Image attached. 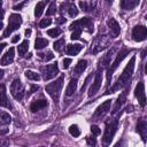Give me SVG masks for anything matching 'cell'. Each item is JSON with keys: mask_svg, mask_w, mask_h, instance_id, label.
I'll list each match as a JSON object with an SVG mask.
<instances>
[{"mask_svg": "<svg viewBox=\"0 0 147 147\" xmlns=\"http://www.w3.org/2000/svg\"><path fill=\"white\" fill-rule=\"evenodd\" d=\"M134 62H136V56H132L131 60L129 61V63L125 65L124 70L122 71L121 76L117 78V80L114 84V86L110 90H108L106 93H113V92H115L117 90H121V88L125 87L130 83V79H131L132 74H133V70H134Z\"/></svg>", "mask_w": 147, "mask_h": 147, "instance_id": "cell-1", "label": "cell"}, {"mask_svg": "<svg viewBox=\"0 0 147 147\" xmlns=\"http://www.w3.org/2000/svg\"><path fill=\"white\" fill-rule=\"evenodd\" d=\"M117 126H118V119L116 117H113V118H109L106 121L105 133L102 137V146L103 147H108L110 145V142L113 141V138L117 131Z\"/></svg>", "mask_w": 147, "mask_h": 147, "instance_id": "cell-2", "label": "cell"}, {"mask_svg": "<svg viewBox=\"0 0 147 147\" xmlns=\"http://www.w3.org/2000/svg\"><path fill=\"white\" fill-rule=\"evenodd\" d=\"M63 82H64V77H63V76H60L56 80H54V82L47 84L46 87H45L47 94H48L55 102H57L59 99H60V94H61V90H62V86H63Z\"/></svg>", "mask_w": 147, "mask_h": 147, "instance_id": "cell-3", "label": "cell"}, {"mask_svg": "<svg viewBox=\"0 0 147 147\" xmlns=\"http://www.w3.org/2000/svg\"><path fill=\"white\" fill-rule=\"evenodd\" d=\"M130 53V49H122L117 55H116V57H115V60L110 63V67L108 68V70H107V83L109 84L110 83V80H111V76H113V74H114V71L117 69V67L119 65V63L126 57V55Z\"/></svg>", "mask_w": 147, "mask_h": 147, "instance_id": "cell-4", "label": "cell"}, {"mask_svg": "<svg viewBox=\"0 0 147 147\" xmlns=\"http://www.w3.org/2000/svg\"><path fill=\"white\" fill-rule=\"evenodd\" d=\"M22 24V16L18 14H11L9 16V21H8V26L6 28L5 32H3V38L9 37L15 30H17Z\"/></svg>", "mask_w": 147, "mask_h": 147, "instance_id": "cell-5", "label": "cell"}, {"mask_svg": "<svg viewBox=\"0 0 147 147\" xmlns=\"http://www.w3.org/2000/svg\"><path fill=\"white\" fill-rule=\"evenodd\" d=\"M69 29L70 30H76V29L83 30V29H86L87 32L91 33V32H93V21L90 17H83V18H80V20L75 21L74 23H71L70 26H69Z\"/></svg>", "mask_w": 147, "mask_h": 147, "instance_id": "cell-6", "label": "cell"}, {"mask_svg": "<svg viewBox=\"0 0 147 147\" xmlns=\"http://www.w3.org/2000/svg\"><path fill=\"white\" fill-rule=\"evenodd\" d=\"M10 94L13 95V98L15 100H22L24 94H25V91H24V86L22 84V82L16 78L11 82L10 84Z\"/></svg>", "mask_w": 147, "mask_h": 147, "instance_id": "cell-7", "label": "cell"}, {"mask_svg": "<svg viewBox=\"0 0 147 147\" xmlns=\"http://www.w3.org/2000/svg\"><path fill=\"white\" fill-rule=\"evenodd\" d=\"M109 45V38L106 36V34H99L95 40H94V44L92 46V53L93 54H96V53H100L101 51L106 49Z\"/></svg>", "mask_w": 147, "mask_h": 147, "instance_id": "cell-8", "label": "cell"}, {"mask_svg": "<svg viewBox=\"0 0 147 147\" xmlns=\"http://www.w3.org/2000/svg\"><path fill=\"white\" fill-rule=\"evenodd\" d=\"M41 74H42V78L45 80H49L52 78H54L57 74H59V65L57 63H52V64H47L45 67L41 68Z\"/></svg>", "mask_w": 147, "mask_h": 147, "instance_id": "cell-9", "label": "cell"}, {"mask_svg": "<svg viewBox=\"0 0 147 147\" xmlns=\"http://www.w3.org/2000/svg\"><path fill=\"white\" fill-rule=\"evenodd\" d=\"M101 83H102V70H98L96 74H95V77H94V80L93 83L91 84L90 86V90H88V96H93L98 93V91L100 90L101 87Z\"/></svg>", "mask_w": 147, "mask_h": 147, "instance_id": "cell-10", "label": "cell"}, {"mask_svg": "<svg viewBox=\"0 0 147 147\" xmlns=\"http://www.w3.org/2000/svg\"><path fill=\"white\" fill-rule=\"evenodd\" d=\"M110 106H111V100H106L105 102H102L95 109V113L93 115V118L94 119H101L102 117H105V115L110 110Z\"/></svg>", "mask_w": 147, "mask_h": 147, "instance_id": "cell-11", "label": "cell"}, {"mask_svg": "<svg viewBox=\"0 0 147 147\" xmlns=\"http://www.w3.org/2000/svg\"><path fill=\"white\" fill-rule=\"evenodd\" d=\"M147 37V28L145 25H136L132 30V38L134 41H144Z\"/></svg>", "mask_w": 147, "mask_h": 147, "instance_id": "cell-12", "label": "cell"}, {"mask_svg": "<svg viewBox=\"0 0 147 147\" xmlns=\"http://www.w3.org/2000/svg\"><path fill=\"white\" fill-rule=\"evenodd\" d=\"M134 95L138 99L141 107H145L146 105V94H145V84L144 82H139L134 88Z\"/></svg>", "mask_w": 147, "mask_h": 147, "instance_id": "cell-13", "label": "cell"}, {"mask_svg": "<svg viewBox=\"0 0 147 147\" xmlns=\"http://www.w3.org/2000/svg\"><path fill=\"white\" fill-rule=\"evenodd\" d=\"M107 25H108V29H109L110 34H111L113 38L117 37V36L119 34V32H121V28H119V24L117 23V21H116L115 18L110 17V18L107 21Z\"/></svg>", "mask_w": 147, "mask_h": 147, "instance_id": "cell-14", "label": "cell"}, {"mask_svg": "<svg viewBox=\"0 0 147 147\" xmlns=\"http://www.w3.org/2000/svg\"><path fill=\"white\" fill-rule=\"evenodd\" d=\"M115 52H116V48H111L110 51H108V52L101 57V60H100V67H101V68H106V67H108V65L110 64V61L113 60Z\"/></svg>", "mask_w": 147, "mask_h": 147, "instance_id": "cell-15", "label": "cell"}, {"mask_svg": "<svg viewBox=\"0 0 147 147\" xmlns=\"http://www.w3.org/2000/svg\"><path fill=\"white\" fill-rule=\"evenodd\" d=\"M0 106L1 107H6V108H11V105L7 98V92H6V87L5 85H0Z\"/></svg>", "mask_w": 147, "mask_h": 147, "instance_id": "cell-16", "label": "cell"}, {"mask_svg": "<svg viewBox=\"0 0 147 147\" xmlns=\"http://www.w3.org/2000/svg\"><path fill=\"white\" fill-rule=\"evenodd\" d=\"M14 56H15L14 55V48L11 47V48H9V51H7L5 53V55H2V57L0 60V63L2 65H8L14 61Z\"/></svg>", "mask_w": 147, "mask_h": 147, "instance_id": "cell-17", "label": "cell"}, {"mask_svg": "<svg viewBox=\"0 0 147 147\" xmlns=\"http://www.w3.org/2000/svg\"><path fill=\"white\" fill-rule=\"evenodd\" d=\"M86 67H87V61H86V60H79V61L77 62V64H76V67H75V69H74V72H72V74L76 76V78L79 77V76L85 71Z\"/></svg>", "mask_w": 147, "mask_h": 147, "instance_id": "cell-18", "label": "cell"}, {"mask_svg": "<svg viewBox=\"0 0 147 147\" xmlns=\"http://www.w3.org/2000/svg\"><path fill=\"white\" fill-rule=\"evenodd\" d=\"M126 94H127V92L126 91H124L118 98H117V100H116V103H115V106H114V110H113V114H116L122 107H123V105L126 102Z\"/></svg>", "mask_w": 147, "mask_h": 147, "instance_id": "cell-19", "label": "cell"}, {"mask_svg": "<svg viewBox=\"0 0 147 147\" xmlns=\"http://www.w3.org/2000/svg\"><path fill=\"white\" fill-rule=\"evenodd\" d=\"M46 106H47V101H46L45 99H39V100L33 101V102L30 105V110H31L32 113H36V111H38V110L45 108Z\"/></svg>", "mask_w": 147, "mask_h": 147, "instance_id": "cell-20", "label": "cell"}, {"mask_svg": "<svg viewBox=\"0 0 147 147\" xmlns=\"http://www.w3.org/2000/svg\"><path fill=\"white\" fill-rule=\"evenodd\" d=\"M137 132L141 136L142 140H146V134H147V123H146V121L141 119V121L138 122V124H137Z\"/></svg>", "mask_w": 147, "mask_h": 147, "instance_id": "cell-21", "label": "cell"}, {"mask_svg": "<svg viewBox=\"0 0 147 147\" xmlns=\"http://www.w3.org/2000/svg\"><path fill=\"white\" fill-rule=\"evenodd\" d=\"M138 5H139V0H122L121 1V8L126 9V10H131Z\"/></svg>", "mask_w": 147, "mask_h": 147, "instance_id": "cell-22", "label": "cell"}, {"mask_svg": "<svg viewBox=\"0 0 147 147\" xmlns=\"http://www.w3.org/2000/svg\"><path fill=\"white\" fill-rule=\"evenodd\" d=\"M83 49V46L80 44H70L67 46V54L68 55H77Z\"/></svg>", "mask_w": 147, "mask_h": 147, "instance_id": "cell-23", "label": "cell"}, {"mask_svg": "<svg viewBox=\"0 0 147 147\" xmlns=\"http://www.w3.org/2000/svg\"><path fill=\"white\" fill-rule=\"evenodd\" d=\"M76 88H77V78H71L67 88H65V95L67 96L72 95L76 92Z\"/></svg>", "mask_w": 147, "mask_h": 147, "instance_id": "cell-24", "label": "cell"}, {"mask_svg": "<svg viewBox=\"0 0 147 147\" xmlns=\"http://www.w3.org/2000/svg\"><path fill=\"white\" fill-rule=\"evenodd\" d=\"M11 122V117L8 113L0 110V126H8Z\"/></svg>", "mask_w": 147, "mask_h": 147, "instance_id": "cell-25", "label": "cell"}, {"mask_svg": "<svg viewBox=\"0 0 147 147\" xmlns=\"http://www.w3.org/2000/svg\"><path fill=\"white\" fill-rule=\"evenodd\" d=\"M79 7L83 9V10H85V11H91V10H93V8L95 7V5H96V2L95 1H93V2H86V1H79Z\"/></svg>", "mask_w": 147, "mask_h": 147, "instance_id": "cell-26", "label": "cell"}, {"mask_svg": "<svg viewBox=\"0 0 147 147\" xmlns=\"http://www.w3.org/2000/svg\"><path fill=\"white\" fill-rule=\"evenodd\" d=\"M47 45H48V40H46V39H44V38H40V37L37 38L36 41H34V48H36L37 51L45 48Z\"/></svg>", "mask_w": 147, "mask_h": 147, "instance_id": "cell-27", "label": "cell"}, {"mask_svg": "<svg viewBox=\"0 0 147 147\" xmlns=\"http://www.w3.org/2000/svg\"><path fill=\"white\" fill-rule=\"evenodd\" d=\"M67 8H68L67 10H68V14H69L70 17H76L78 15V9H77V7L74 2H69Z\"/></svg>", "mask_w": 147, "mask_h": 147, "instance_id": "cell-28", "label": "cell"}, {"mask_svg": "<svg viewBox=\"0 0 147 147\" xmlns=\"http://www.w3.org/2000/svg\"><path fill=\"white\" fill-rule=\"evenodd\" d=\"M44 9H45V2L44 1L38 2L36 5V7H34V16L36 17H40L41 14H42V11H44Z\"/></svg>", "mask_w": 147, "mask_h": 147, "instance_id": "cell-29", "label": "cell"}, {"mask_svg": "<svg viewBox=\"0 0 147 147\" xmlns=\"http://www.w3.org/2000/svg\"><path fill=\"white\" fill-rule=\"evenodd\" d=\"M28 48H29V41H28V40L22 41V42L18 45V47H17L18 54H20V55H24V54L28 52Z\"/></svg>", "mask_w": 147, "mask_h": 147, "instance_id": "cell-30", "label": "cell"}, {"mask_svg": "<svg viewBox=\"0 0 147 147\" xmlns=\"http://www.w3.org/2000/svg\"><path fill=\"white\" fill-rule=\"evenodd\" d=\"M25 77L28 78V79H30V80H39L40 79V76H39V74H37V72H34V71H31V70H26L25 72Z\"/></svg>", "mask_w": 147, "mask_h": 147, "instance_id": "cell-31", "label": "cell"}, {"mask_svg": "<svg viewBox=\"0 0 147 147\" xmlns=\"http://www.w3.org/2000/svg\"><path fill=\"white\" fill-rule=\"evenodd\" d=\"M64 44H65L64 39H59V40H56V41L53 44V48H54L56 52H61V51L63 49V47H64Z\"/></svg>", "mask_w": 147, "mask_h": 147, "instance_id": "cell-32", "label": "cell"}, {"mask_svg": "<svg viewBox=\"0 0 147 147\" xmlns=\"http://www.w3.org/2000/svg\"><path fill=\"white\" fill-rule=\"evenodd\" d=\"M69 132H70V134H71L74 138H77V137H79V134H80V130H79V127H78L76 124L70 125Z\"/></svg>", "mask_w": 147, "mask_h": 147, "instance_id": "cell-33", "label": "cell"}, {"mask_svg": "<svg viewBox=\"0 0 147 147\" xmlns=\"http://www.w3.org/2000/svg\"><path fill=\"white\" fill-rule=\"evenodd\" d=\"M47 34L52 38H55V37H59L61 34V30L59 28H53V29L47 30Z\"/></svg>", "mask_w": 147, "mask_h": 147, "instance_id": "cell-34", "label": "cell"}, {"mask_svg": "<svg viewBox=\"0 0 147 147\" xmlns=\"http://www.w3.org/2000/svg\"><path fill=\"white\" fill-rule=\"evenodd\" d=\"M38 55H39V57H40L41 60H44V61H49V60H53V59H54V54H53L52 52L40 53V54H38Z\"/></svg>", "mask_w": 147, "mask_h": 147, "instance_id": "cell-35", "label": "cell"}, {"mask_svg": "<svg viewBox=\"0 0 147 147\" xmlns=\"http://www.w3.org/2000/svg\"><path fill=\"white\" fill-rule=\"evenodd\" d=\"M56 11V6H55V2H51L48 9L46 10V15L47 16H51V15H54Z\"/></svg>", "mask_w": 147, "mask_h": 147, "instance_id": "cell-36", "label": "cell"}, {"mask_svg": "<svg viewBox=\"0 0 147 147\" xmlns=\"http://www.w3.org/2000/svg\"><path fill=\"white\" fill-rule=\"evenodd\" d=\"M52 24V20L51 18H42L40 22H39V28L44 29V28H47L48 25Z\"/></svg>", "mask_w": 147, "mask_h": 147, "instance_id": "cell-37", "label": "cell"}, {"mask_svg": "<svg viewBox=\"0 0 147 147\" xmlns=\"http://www.w3.org/2000/svg\"><path fill=\"white\" fill-rule=\"evenodd\" d=\"M80 33H82V30H80V29H76V30H74V32H72V33H71V36H70L71 40H76V39H79V37H80Z\"/></svg>", "mask_w": 147, "mask_h": 147, "instance_id": "cell-38", "label": "cell"}, {"mask_svg": "<svg viewBox=\"0 0 147 147\" xmlns=\"http://www.w3.org/2000/svg\"><path fill=\"white\" fill-rule=\"evenodd\" d=\"M62 65H63V68L64 69H68L69 68V65L71 64V59H69V57H65V59H63V61H62Z\"/></svg>", "mask_w": 147, "mask_h": 147, "instance_id": "cell-39", "label": "cell"}, {"mask_svg": "<svg viewBox=\"0 0 147 147\" xmlns=\"http://www.w3.org/2000/svg\"><path fill=\"white\" fill-rule=\"evenodd\" d=\"M91 132H92L94 136H99L101 131H100V129H99L96 125H92V126H91Z\"/></svg>", "mask_w": 147, "mask_h": 147, "instance_id": "cell-40", "label": "cell"}, {"mask_svg": "<svg viewBox=\"0 0 147 147\" xmlns=\"http://www.w3.org/2000/svg\"><path fill=\"white\" fill-rule=\"evenodd\" d=\"M9 146V140L5 138H0V147H8Z\"/></svg>", "mask_w": 147, "mask_h": 147, "instance_id": "cell-41", "label": "cell"}, {"mask_svg": "<svg viewBox=\"0 0 147 147\" xmlns=\"http://www.w3.org/2000/svg\"><path fill=\"white\" fill-rule=\"evenodd\" d=\"M90 79H91V75L86 77V79H85V83H84V85H83V86H82V88H80V92H83V91L85 90V87L87 86V84H88V82H90Z\"/></svg>", "mask_w": 147, "mask_h": 147, "instance_id": "cell-42", "label": "cell"}, {"mask_svg": "<svg viewBox=\"0 0 147 147\" xmlns=\"http://www.w3.org/2000/svg\"><path fill=\"white\" fill-rule=\"evenodd\" d=\"M8 131H9L8 126H0V134H6L8 133Z\"/></svg>", "mask_w": 147, "mask_h": 147, "instance_id": "cell-43", "label": "cell"}, {"mask_svg": "<svg viewBox=\"0 0 147 147\" xmlns=\"http://www.w3.org/2000/svg\"><path fill=\"white\" fill-rule=\"evenodd\" d=\"M38 88H39V87H38L37 85H32V86H31V90H30V91H29V93H28V96H29V95H31L32 93H34Z\"/></svg>", "mask_w": 147, "mask_h": 147, "instance_id": "cell-44", "label": "cell"}, {"mask_svg": "<svg viewBox=\"0 0 147 147\" xmlns=\"http://www.w3.org/2000/svg\"><path fill=\"white\" fill-rule=\"evenodd\" d=\"M5 17V10L2 9V1H0V21Z\"/></svg>", "mask_w": 147, "mask_h": 147, "instance_id": "cell-45", "label": "cell"}, {"mask_svg": "<svg viewBox=\"0 0 147 147\" xmlns=\"http://www.w3.org/2000/svg\"><path fill=\"white\" fill-rule=\"evenodd\" d=\"M87 144H88L90 146H94V145H95V139L88 137V138H87Z\"/></svg>", "mask_w": 147, "mask_h": 147, "instance_id": "cell-46", "label": "cell"}, {"mask_svg": "<svg viewBox=\"0 0 147 147\" xmlns=\"http://www.w3.org/2000/svg\"><path fill=\"white\" fill-rule=\"evenodd\" d=\"M20 38H21L20 34H15V36L11 38V42H13V44H16V42L20 40Z\"/></svg>", "mask_w": 147, "mask_h": 147, "instance_id": "cell-47", "label": "cell"}, {"mask_svg": "<svg viewBox=\"0 0 147 147\" xmlns=\"http://www.w3.org/2000/svg\"><path fill=\"white\" fill-rule=\"evenodd\" d=\"M24 3H25V2H22V3H20V5H16V6H14V9H15V10H20V9H21V8L24 6Z\"/></svg>", "mask_w": 147, "mask_h": 147, "instance_id": "cell-48", "label": "cell"}, {"mask_svg": "<svg viewBox=\"0 0 147 147\" xmlns=\"http://www.w3.org/2000/svg\"><path fill=\"white\" fill-rule=\"evenodd\" d=\"M64 22H65V18H63V17H59V18L56 20V23H59V24L64 23Z\"/></svg>", "mask_w": 147, "mask_h": 147, "instance_id": "cell-49", "label": "cell"}, {"mask_svg": "<svg viewBox=\"0 0 147 147\" xmlns=\"http://www.w3.org/2000/svg\"><path fill=\"white\" fill-rule=\"evenodd\" d=\"M6 46H7V44H6V42H1V44H0V53L2 52V49H3Z\"/></svg>", "mask_w": 147, "mask_h": 147, "instance_id": "cell-50", "label": "cell"}, {"mask_svg": "<svg viewBox=\"0 0 147 147\" xmlns=\"http://www.w3.org/2000/svg\"><path fill=\"white\" fill-rule=\"evenodd\" d=\"M30 34H31V30H30V29H26V30H25V36H26V37H30Z\"/></svg>", "mask_w": 147, "mask_h": 147, "instance_id": "cell-51", "label": "cell"}, {"mask_svg": "<svg viewBox=\"0 0 147 147\" xmlns=\"http://www.w3.org/2000/svg\"><path fill=\"white\" fill-rule=\"evenodd\" d=\"M3 74H5V71H3L2 69H0V79L3 77Z\"/></svg>", "mask_w": 147, "mask_h": 147, "instance_id": "cell-52", "label": "cell"}, {"mask_svg": "<svg viewBox=\"0 0 147 147\" xmlns=\"http://www.w3.org/2000/svg\"><path fill=\"white\" fill-rule=\"evenodd\" d=\"M2 28H3V24H2V22H1V21H0V30H1V29H2Z\"/></svg>", "mask_w": 147, "mask_h": 147, "instance_id": "cell-53", "label": "cell"}]
</instances>
